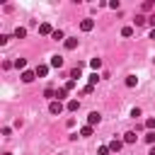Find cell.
<instances>
[{"label": "cell", "instance_id": "6da1fadb", "mask_svg": "<svg viewBox=\"0 0 155 155\" xmlns=\"http://www.w3.org/2000/svg\"><path fill=\"white\" fill-rule=\"evenodd\" d=\"M63 109H65V107H63V102H58V99H53V102L48 104V111H51L53 116H58V114H61Z\"/></svg>", "mask_w": 155, "mask_h": 155}, {"label": "cell", "instance_id": "7a4b0ae2", "mask_svg": "<svg viewBox=\"0 0 155 155\" xmlns=\"http://www.w3.org/2000/svg\"><path fill=\"white\" fill-rule=\"evenodd\" d=\"M53 31H56V29H53L48 22H41V24H39V34H41V36H51Z\"/></svg>", "mask_w": 155, "mask_h": 155}, {"label": "cell", "instance_id": "3957f363", "mask_svg": "<svg viewBox=\"0 0 155 155\" xmlns=\"http://www.w3.org/2000/svg\"><path fill=\"white\" fill-rule=\"evenodd\" d=\"M80 29H82V31H92V29H94V19H90V17L82 19V22H80Z\"/></svg>", "mask_w": 155, "mask_h": 155}, {"label": "cell", "instance_id": "277c9868", "mask_svg": "<svg viewBox=\"0 0 155 155\" xmlns=\"http://www.w3.org/2000/svg\"><path fill=\"white\" fill-rule=\"evenodd\" d=\"M34 73H36V78H46V73H48V65H46V63H39V65L34 68Z\"/></svg>", "mask_w": 155, "mask_h": 155}, {"label": "cell", "instance_id": "5b68a950", "mask_svg": "<svg viewBox=\"0 0 155 155\" xmlns=\"http://www.w3.org/2000/svg\"><path fill=\"white\" fill-rule=\"evenodd\" d=\"M99 119H102V116H99L97 111H90V116H87V126H92V128H94V126L99 124Z\"/></svg>", "mask_w": 155, "mask_h": 155}, {"label": "cell", "instance_id": "8992f818", "mask_svg": "<svg viewBox=\"0 0 155 155\" xmlns=\"http://www.w3.org/2000/svg\"><path fill=\"white\" fill-rule=\"evenodd\" d=\"M121 148H124V140H116V138H114V140L109 143V150H111V153H119Z\"/></svg>", "mask_w": 155, "mask_h": 155}, {"label": "cell", "instance_id": "52a82bcc", "mask_svg": "<svg viewBox=\"0 0 155 155\" xmlns=\"http://www.w3.org/2000/svg\"><path fill=\"white\" fill-rule=\"evenodd\" d=\"M80 75H82V63H78V65H75V68L70 70V78H73V80H78Z\"/></svg>", "mask_w": 155, "mask_h": 155}, {"label": "cell", "instance_id": "ba28073f", "mask_svg": "<svg viewBox=\"0 0 155 155\" xmlns=\"http://www.w3.org/2000/svg\"><path fill=\"white\" fill-rule=\"evenodd\" d=\"M34 78H36V73H34V70H24V73H22V82H31Z\"/></svg>", "mask_w": 155, "mask_h": 155}, {"label": "cell", "instance_id": "9c48e42d", "mask_svg": "<svg viewBox=\"0 0 155 155\" xmlns=\"http://www.w3.org/2000/svg\"><path fill=\"white\" fill-rule=\"evenodd\" d=\"M65 109H68V111H78V109H80V102H78V99H68Z\"/></svg>", "mask_w": 155, "mask_h": 155}, {"label": "cell", "instance_id": "30bf717a", "mask_svg": "<svg viewBox=\"0 0 155 155\" xmlns=\"http://www.w3.org/2000/svg\"><path fill=\"white\" fill-rule=\"evenodd\" d=\"M136 138H138L136 131H126V133H124V143H136Z\"/></svg>", "mask_w": 155, "mask_h": 155}, {"label": "cell", "instance_id": "8fae6325", "mask_svg": "<svg viewBox=\"0 0 155 155\" xmlns=\"http://www.w3.org/2000/svg\"><path fill=\"white\" fill-rule=\"evenodd\" d=\"M63 65V58L61 56H51V68H61Z\"/></svg>", "mask_w": 155, "mask_h": 155}, {"label": "cell", "instance_id": "7c38bea8", "mask_svg": "<svg viewBox=\"0 0 155 155\" xmlns=\"http://www.w3.org/2000/svg\"><path fill=\"white\" fill-rule=\"evenodd\" d=\"M65 97H68V90H65V87H61V90H56V99H58V102H63Z\"/></svg>", "mask_w": 155, "mask_h": 155}, {"label": "cell", "instance_id": "4fadbf2b", "mask_svg": "<svg viewBox=\"0 0 155 155\" xmlns=\"http://www.w3.org/2000/svg\"><path fill=\"white\" fill-rule=\"evenodd\" d=\"M133 22H136V27H143V24L148 22V17H145V15H136V19H133Z\"/></svg>", "mask_w": 155, "mask_h": 155}, {"label": "cell", "instance_id": "5bb4252c", "mask_svg": "<svg viewBox=\"0 0 155 155\" xmlns=\"http://www.w3.org/2000/svg\"><path fill=\"white\" fill-rule=\"evenodd\" d=\"M24 36H27V29L24 27H17L15 29V39H24Z\"/></svg>", "mask_w": 155, "mask_h": 155}, {"label": "cell", "instance_id": "9a60e30c", "mask_svg": "<svg viewBox=\"0 0 155 155\" xmlns=\"http://www.w3.org/2000/svg\"><path fill=\"white\" fill-rule=\"evenodd\" d=\"M65 48H68V51L78 48V39H65Z\"/></svg>", "mask_w": 155, "mask_h": 155}, {"label": "cell", "instance_id": "2e32d148", "mask_svg": "<svg viewBox=\"0 0 155 155\" xmlns=\"http://www.w3.org/2000/svg\"><path fill=\"white\" fill-rule=\"evenodd\" d=\"M136 85H138V78L136 75H128L126 78V87H136Z\"/></svg>", "mask_w": 155, "mask_h": 155}, {"label": "cell", "instance_id": "e0dca14e", "mask_svg": "<svg viewBox=\"0 0 155 155\" xmlns=\"http://www.w3.org/2000/svg\"><path fill=\"white\" fill-rule=\"evenodd\" d=\"M44 97H48V99L53 102V99H56V90H53V87H46V90H44Z\"/></svg>", "mask_w": 155, "mask_h": 155}, {"label": "cell", "instance_id": "ac0fdd59", "mask_svg": "<svg viewBox=\"0 0 155 155\" xmlns=\"http://www.w3.org/2000/svg\"><path fill=\"white\" fill-rule=\"evenodd\" d=\"M15 68H19V70L24 73V68H27V61H24V58H17V61H15Z\"/></svg>", "mask_w": 155, "mask_h": 155}, {"label": "cell", "instance_id": "d6986e66", "mask_svg": "<svg viewBox=\"0 0 155 155\" xmlns=\"http://www.w3.org/2000/svg\"><path fill=\"white\" fill-rule=\"evenodd\" d=\"M80 136H82V138L92 136V126H82V128H80Z\"/></svg>", "mask_w": 155, "mask_h": 155}, {"label": "cell", "instance_id": "ffe728a7", "mask_svg": "<svg viewBox=\"0 0 155 155\" xmlns=\"http://www.w3.org/2000/svg\"><path fill=\"white\" fill-rule=\"evenodd\" d=\"M145 128H148V131H153V128H155V116L145 119Z\"/></svg>", "mask_w": 155, "mask_h": 155}, {"label": "cell", "instance_id": "44dd1931", "mask_svg": "<svg viewBox=\"0 0 155 155\" xmlns=\"http://www.w3.org/2000/svg\"><path fill=\"white\" fill-rule=\"evenodd\" d=\"M109 153H111L109 145H99V148H97V155H109Z\"/></svg>", "mask_w": 155, "mask_h": 155}, {"label": "cell", "instance_id": "7402d4cb", "mask_svg": "<svg viewBox=\"0 0 155 155\" xmlns=\"http://www.w3.org/2000/svg\"><path fill=\"white\" fill-rule=\"evenodd\" d=\"M121 36H133V27H124L121 29Z\"/></svg>", "mask_w": 155, "mask_h": 155}, {"label": "cell", "instance_id": "603a6c76", "mask_svg": "<svg viewBox=\"0 0 155 155\" xmlns=\"http://www.w3.org/2000/svg\"><path fill=\"white\" fill-rule=\"evenodd\" d=\"M51 39H56V41H61V39H65V36H63V31H61V29H56V31L51 34Z\"/></svg>", "mask_w": 155, "mask_h": 155}, {"label": "cell", "instance_id": "cb8c5ba5", "mask_svg": "<svg viewBox=\"0 0 155 155\" xmlns=\"http://www.w3.org/2000/svg\"><path fill=\"white\" fill-rule=\"evenodd\" d=\"M145 143H150V145L155 143V133H153V131H148V133H145Z\"/></svg>", "mask_w": 155, "mask_h": 155}, {"label": "cell", "instance_id": "d4e9b609", "mask_svg": "<svg viewBox=\"0 0 155 155\" xmlns=\"http://www.w3.org/2000/svg\"><path fill=\"white\" fill-rule=\"evenodd\" d=\"M90 65H92V68H94V70H97V68H99V65H102V58H92V61H90Z\"/></svg>", "mask_w": 155, "mask_h": 155}, {"label": "cell", "instance_id": "484cf974", "mask_svg": "<svg viewBox=\"0 0 155 155\" xmlns=\"http://www.w3.org/2000/svg\"><path fill=\"white\" fill-rule=\"evenodd\" d=\"M97 80H99V75H97V73H92V75H90V85L94 87V85H97Z\"/></svg>", "mask_w": 155, "mask_h": 155}, {"label": "cell", "instance_id": "4316f807", "mask_svg": "<svg viewBox=\"0 0 155 155\" xmlns=\"http://www.w3.org/2000/svg\"><path fill=\"white\" fill-rule=\"evenodd\" d=\"M63 87H65V90H68V92H70V90H73V87H75V80H68V82H65V85H63Z\"/></svg>", "mask_w": 155, "mask_h": 155}, {"label": "cell", "instance_id": "83f0119b", "mask_svg": "<svg viewBox=\"0 0 155 155\" xmlns=\"http://www.w3.org/2000/svg\"><path fill=\"white\" fill-rule=\"evenodd\" d=\"M119 5H121L119 0H111V2H109V7H111V10H119Z\"/></svg>", "mask_w": 155, "mask_h": 155}, {"label": "cell", "instance_id": "f1b7e54d", "mask_svg": "<svg viewBox=\"0 0 155 155\" xmlns=\"http://www.w3.org/2000/svg\"><path fill=\"white\" fill-rule=\"evenodd\" d=\"M148 22H150V24H153V29H155V12H153V15L148 17Z\"/></svg>", "mask_w": 155, "mask_h": 155}, {"label": "cell", "instance_id": "f546056e", "mask_svg": "<svg viewBox=\"0 0 155 155\" xmlns=\"http://www.w3.org/2000/svg\"><path fill=\"white\" fill-rule=\"evenodd\" d=\"M150 39H155V29H153V31H150Z\"/></svg>", "mask_w": 155, "mask_h": 155}, {"label": "cell", "instance_id": "4dcf8cb0", "mask_svg": "<svg viewBox=\"0 0 155 155\" xmlns=\"http://www.w3.org/2000/svg\"><path fill=\"white\" fill-rule=\"evenodd\" d=\"M150 155H155V145H153V148H150Z\"/></svg>", "mask_w": 155, "mask_h": 155}, {"label": "cell", "instance_id": "1f68e13d", "mask_svg": "<svg viewBox=\"0 0 155 155\" xmlns=\"http://www.w3.org/2000/svg\"><path fill=\"white\" fill-rule=\"evenodd\" d=\"M5 155H10V153H5Z\"/></svg>", "mask_w": 155, "mask_h": 155}]
</instances>
